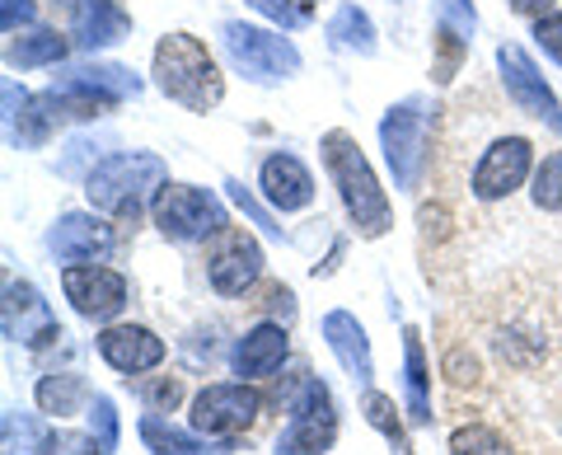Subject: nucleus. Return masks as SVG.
Listing matches in <instances>:
<instances>
[{
    "label": "nucleus",
    "mask_w": 562,
    "mask_h": 455,
    "mask_svg": "<svg viewBox=\"0 0 562 455\" xmlns=\"http://www.w3.org/2000/svg\"><path fill=\"white\" fill-rule=\"evenodd\" d=\"M319 151H324L328 179H333V188H338V198H342V207H347L351 225H357V235H361V240H380V235L394 225V207H390V198H384V188H380V179H375L371 160L361 155L357 136L328 132L324 142H319Z\"/></svg>",
    "instance_id": "1"
},
{
    "label": "nucleus",
    "mask_w": 562,
    "mask_h": 455,
    "mask_svg": "<svg viewBox=\"0 0 562 455\" xmlns=\"http://www.w3.org/2000/svg\"><path fill=\"white\" fill-rule=\"evenodd\" d=\"M155 85L173 103H183L188 113H211L225 99L221 66L206 52V43L192 38V33H165L155 43Z\"/></svg>",
    "instance_id": "2"
},
{
    "label": "nucleus",
    "mask_w": 562,
    "mask_h": 455,
    "mask_svg": "<svg viewBox=\"0 0 562 455\" xmlns=\"http://www.w3.org/2000/svg\"><path fill=\"white\" fill-rule=\"evenodd\" d=\"M165 179H169V165L160 160V155L122 151L85 179V198H90V207H99V212H109V217H140L146 202L165 192Z\"/></svg>",
    "instance_id": "3"
},
{
    "label": "nucleus",
    "mask_w": 562,
    "mask_h": 455,
    "mask_svg": "<svg viewBox=\"0 0 562 455\" xmlns=\"http://www.w3.org/2000/svg\"><path fill=\"white\" fill-rule=\"evenodd\" d=\"M431 113L436 109L427 95H408L380 122V146H384V160H390L398 188H417V179H422L427 142H431Z\"/></svg>",
    "instance_id": "4"
},
{
    "label": "nucleus",
    "mask_w": 562,
    "mask_h": 455,
    "mask_svg": "<svg viewBox=\"0 0 562 455\" xmlns=\"http://www.w3.org/2000/svg\"><path fill=\"white\" fill-rule=\"evenodd\" d=\"M155 225L173 244H202L211 235L231 231V217H225V202L216 192L192 188V184H169L155 198Z\"/></svg>",
    "instance_id": "5"
},
{
    "label": "nucleus",
    "mask_w": 562,
    "mask_h": 455,
    "mask_svg": "<svg viewBox=\"0 0 562 455\" xmlns=\"http://www.w3.org/2000/svg\"><path fill=\"white\" fill-rule=\"evenodd\" d=\"M221 43H225V57L239 76H249L258 85H277L301 71V52L291 47V38H281L272 29H258V24H225L221 29Z\"/></svg>",
    "instance_id": "6"
},
{
    "label": "nucleus",
    "mask_w": 562,
    "mask_h": 455,
    "mask_svg": "<svg viewBox=\"0 0 562 455\" xmlns=\"http://www.w3.org/2000/svg\"><path fill=\"white\" fill-rule=\"evenodd\" d=\"M338 436V404H333V390L319 376L301 380V395L291 404L286 428L277 436V455H324Z\"/></svg>",
    "instance_id": "7"
},
{
    "label": "nucleus",
    "mask_w": 562,
    "mask_h": 455,
    "mask_svg": "<svg viewBox=\"0 0 562 455\" xmlns=\"http://www.w3.org/2000/svg\"><path fill=\"white\" fill-rule=\"evenodd\" d=\"M497 66H502V85H506V95H512L516 109L539 118L549 132H562V103H558V95L549 90V85H543L539 66L530 62V52L516 47V43H502Z\"/></svg>",
    "instance_id": "8"
},
{
    "label": "nucleus",
    "mask_w": 562,
    "mask_h": 455,
    "mask_svg": "<svg viewBox=\"0 0 562 455\" xmlns=\"http://www.w3.org/2000/svg\"><path fill=\"white\" fill-rule=\"evenodd\" d=\"M535 169V146L525 136H502L483 151L479 169H473V198L479 202H502L530 179Z\"/></svg>",
    "instance_id": "9"
},
{
    "label": "nucleus",
    "mask_w": 562,
    "mask_h": 455,
    "mask_svg": "<svg viewBox=\"0 0 562 455\" xmlns=\"http://www.w3.org/2000/svg\"><path fill=\"white\" fill-rule=\"evenodd\" d=\"M258 413H262V399L249 385H206L192 399V428L206 436H235L244 428H254Z\"/></svg>",
    "instance_id": "10"
},
{
    "label": "nucleus",
    "mask_w": 562,
    "mask_h": 455,
    "mask_svg": "<svg viewBox=\"0 0 562 455\" xmlns=\"http://www.w3.org/2000/svg\"><path fill=\"white\" fill-rule=\"evenodd\" d=\"M61 291L85 320H113V314H122V306H127L122 273L99 268V264H70L61 273Z\"/></svg>",
    "instance_id": "11"
},
{
    "label": "nucleus",
    "mask_w": 562,
    "mask_h": 455,
    "mask_svg": "<svg viewBox=\"0 0 562 455\" xmlns=\"http://www.w3.org/2000/svg\"><path fill=\"white\" fill-rule=\"evenodd\" d=\"M206 277L221 296H244L262 277V249L254 235L244 231H221V244L206 258Z\"/></svg>",
    "instance_id": "12"
},
{
    "label": "nucleus",
    "mask_w": 562,
    "mask_h": 455,
    "mask_svg": "<svg viewBox=\"0 0 562 455\" xmlns=\"http://www.w3.org/2000/svg\"><path fill=\"white\" fill-rule=\"evenodd\" d=\"M5 339L24 343V347H47V343L66 339L61 324H57V314L47 310L43 291L33 282H10L5 287Z\"/></svg>",
    "instance_id": "13"
},
{
    "label": "nucleus",
    "mask_w": 562,
    "mask_h": 455,
    "mask_svg": "<svg viewBox=\"0 0 562 455\" xmlns=\"http://www.w3.org/2000/svg\"><path fill=\"white\" fill-rule=\"evenodd\" d=\"M99 357L122 376H140L165 362V339H155L140 324H109L99 334Z\"/></svg>",
    "instance_id": "14"
},
{
    "label": "nucleus",
    "mask_w": 562,
    "mask_h": 455,
    "mask_svg": "<svg viewBox=\"0 0 562 455\" xmlns=\"http://www.w3.org/2000/svg\"><path fill=\"white\" fill-rule=\"evenodd\" d=\"M47 249L61 264H99L113 249V231L90 212H66L57 225L47 231Z\"/></svg>",
    "instance_id": "15"
},
{
    "label": "nucleus",
    "mask_w": 562,
    "mask_h": 455,
    "mask_svg": "<svg viewBox=\"0 0 562 455\" xmlns=\"http://www.w3.org/2000/svg\"><path fill=\"white\" fill-rule=\"evenodd\" d=\"M132 33V14L122 10V0H70V38L85 52L113 47Z\"/></svg>",
    "instance_id": "16"
},
{
    "label": "nucleus",
    "mask_w": 562,
    "mask_h": 455,
    "mask_svg": "<svg viewBox=\"0 0 562 455\" xmlns=\"http://www.w3.org/2000/svg\"><path fill=\"white\" fill-rule=\"evenodd\" d=\"M324 343H328V353L342 362V371L357 380V385H366V390H371L375 362H371V339H366V329L357 324V314L328 310V314H324Z\"/></svg>",
    "instance_id": "17"
},
{
    "label": "nucleus",
    "mask_w": 562,
    "mask_h": 455,
    "mask_svg": "<svg viewBox=\"0 0 562 455\" xmlns=\"http://www.w3.org/2000/svg\"><path fill=\"white\" fill-rule=\"evenodd\" d=\"M258 188H262V198H268L277 212H305V207L314 202V179H310V169L295 160V155H281V151L262 160Z\"/></svg>",
    "instance_id": "18"
},
{
    "label": "nucleus",
    "mask_w": 562,
    "mask_h": 455,
    "mask_svg": "<svg viewBox=\"0 0 562 455\" xmlns=\"http://www.w3.org/2000/svg\"><path fill=\"white\" fill-rule=\"evenodd\" d=\"M291 353V339H286V329L281 324H258L249 329L239 343H235V376L239 380H262V376H272L281 362H286Z\"/></svg>",
    "instance_id": "19"
},
{
    "label": "nucleus",
    "mask_w": 562,
    "mask_h": 455,
    "mask_svg": "<svg viewBox=\"0 0 562 455\" xmlns=\"http://www.w3.org/2000/svg\"><path fill=\"white\" fill-rule=\"evenodd\" d=\"M140 442H146L155 455H231V436H192V432H179L165 418L146 413L140 418Z\"/></svg>",
    "instance_id": "20"
},
{
    "label": "nucleus",
    "mask_w": 562,
    "mask_h": 455,
    "mask_svg": "<svg viewBox=\"0 0 562 455\" xmlns=\"http://www.w3.org/2000/svg\"><path fill=\"white\" fill-rule=\"evenodd\" d=\"M61 80H66V85H80V90H94V95H103L109 103H117V99H136V95H140V76L127 71V66H117V62L70 66Z\"/></svg>",
    "instance_id": "21"
},
{
    "label": "nucleus",
    "mask_w": 562,
    "mask_h": 455,
    "mask_svg": "<svg viewBox=\"0 0 562 455\" xmlns=\"http://www.w3.org/2000/svg\"><path fill=\"white\" fill-rule=\"evenodd\" d=\"M66 33L57 29H33V33H20V38L5 43V66H20V71H33V66H57L66 62Z\"/></svg>",
    "instance_id": "22"
},
{
    "label": "nucleus",
    "mask_w": 562,
    "mask_h": 455,
    "mask_svg": "<svg viewBox=\"0 0 562 455\" xmlns=\"http://www.w3.org/2000/svg\"><path fill=\"white\" fill-rule=\"evenodd\" d=\"M403 366H408V418L413 423H431V371L417 329H403Z\"/></svg>",
    "instance_id": "23"
},
{
    "label": "nucleus",
    "mask_w": 562,
    "mask_h": 455,
    "mask_svg": "<svg viewBox=\"0 0 562 455\" xmlns=\"http://www.w3.org/2000/svg\"><path fill=\"white\" fill-rule=\"evenodd\" d=\"M38 409L43 413H57V418H70V413H80L85 404H90V385H85L80 376H43L38 380Z\"/></svg>",
    "instance_id": "24"
},
{
    "label": "nucleus",
    "mask_w": 562,
    "mask_h": 455,
    "mask_svg": "<svg viewBox=\"0 0 562 455\" xmlns=\"http://www.w3.org/2000/svg\"><path fill=\"white\" fill-rule=\"evenodd\" d=\"M328 38L338 47H351V52H361V57H371L375 52V24L361 5H338V14L328 20Z\"/></svg>",
    "instance_id": "25"
},
{
    "label": "nucleus",
    "mask_w": 562,
    "mask_h": 455,
    "mask_svg": "<svg viewBox=\"0 0 562 455\" xmlns=\"http://www.w3.org/2000/svg\"><path fill=\"white\" fill-rule=\"evenodd\" d=\"M361 409H366V423H371V428L384 436V442L394 446V455H413V442H408V432H403V423H398V409H394V399H390V395L366 390Z\"/></svg>",
    "instance_id": "26"
},
{
    "label": "nucleus",
    "mask_w": 562,
    "mask_h": 455,
    "mask_svg": "<svg viewBox=\"0 0 562 455\" xmlns=\"http://www.w3.org/2000/svg\"><path fill=\"white\" fill-rule=\"evenodd\" d=\"M47 442V428L29 413H5V455H38Z\"/></svg>",
    "instance_id": "27"
},
{
    "label": "nucleus",
    "mask_w": 562,
    "mask_h": 455,
    "mask_svg": "<svg viewBox=\"0 0 562 455\" xmlns=\"http://www.w3.org/2000/svg\"><path fill=\"white\" fill-rule=\"evenodd\" d=\"M450 455H516L512 446H506V436H497L492 428L483 423H469L450 436Z\"/></svg>",
    "instance_id": "28"
},
{
    "label": "nucleus",
    "mask_w": 562,
    "mask_h": 455,
    "mask_svg": "<svg viewBox=\"0 0 562 455\" xmlns=\"http://www.w3.org/2000/svg\"><path fill=\"white\" fill-rule=\"evenodd\" d=\"M535 207H543V212H562V151H553L549 160L535 169Z\"/></svg>",
    "instance_id": "29"
},
{
    "label": "nucleus",
    "mask_w": 562,
    "mask_h": 455,
    "mask_svg": "<svg viewBox=\"0 0 562 455\" xmlns=\"http://www.w3.org/2000/svg\"><path fill=\"white\" fill-rule=\"evenodd\" d=\"M436 24L460 33L469 43L473 38V24H479V14H473V0H436Z\"/></svg>",
    "instance_id": "30"
},
{
    "label": "nucleus",
    "mask_w": 562,
    "mask_h": 455,
    "mask_svg": "<svg viewBox=\"0 0 562 455\" xmlns=\"http://www.w3.org/2000/svg\"><path fill=\"white\" fill-rule=\"evenodd\" d=\"M90 423H94V436H99V451L113 455L117 451V413H113V399H103V395L90 399Z\"/></svg>",
    "instance_id": "31"
},
{
    "label": "nucleus",
    "mask_w": 562,
    "mask_h": 455,
    "mask_svg": "<svg viewBox=\"0 0 562 455\" xmlns=\"http://www.w3.org/2000/svg\"><path fill=\"white\" fill-rule=\"evenodd\" d=\"M38 455H103L99 451V436H85V432H47V442Z\"/></svg>",
    "instance_id": "32"
},
{
    "label": "nucleus",
    "mask_w": 562,
    "mask_h": 455,
    "mask_svg": "<svg viewBox=\"0 0 562 455\" xmlns=\"http://www.w3.org/2000/svg\"><path fill=\"white\" fill-rule=\"evenodd\" d=\"M225 192H231V202H235L239 212L249 217L254 225H262V231H268L272 240H281V225H277V221H272V217H268V212H262V207L254 202V192H249V188H244V184H235V179H231V184H225Z\"/></svg>",
    "instance_id": "33"
},
{
    "label": "nucleus",
    "mask_w": 562,
    "mask_h": 455,
    "mask_svg": "<svg viewBox=\"0 0 562 455\" xmlns=\"http://www.w3.org/2000/svg\"><path fill=\"white\" fill-rule=\"evenodd\" d=\"M535 43L562 66V14H543V20H535Z\"/></svg>",
    "instance_id": "34"
},
{
    "label": "nucleus",
    "mask_w": 562,
    "mask_h": 455,
    "mask_svg": "<svg viewBox=\"0 0 562 455\" xmlns=\"http://www.w3.org/2000/svg\"><path fill=\"white\" fill-rule=\"evenodd\" d=\"M179 399H183V380H155L150 385V390H146V404H150V413H169L173 404H179Z\"/></svg>",
    "instance_id": "35"
},
{
    "label": "nucleus",
    "mask_w": 562,
    "mask_h": 455,
    "mask_svg": "<svg viewBox=\"0 0 562 455\" xmlns=\"http://www.w3.org/2000/svg\"><path fill=\"white\" fill-rule=\"evenodd\" d=\"M33 14H38V5L33 0H0V24H5V33L14 38L24 24H33Z\"/></svg>",
    "instance_id": "36"
},
{
    "label": "nucleus",
    "mask_w": 562,
    "mask_h": 455,
    "mask_svg": "<svg viewBox=\"0 0 562 455\" xmlns=\"http://www.w3.org/2000/svg\"><path fill=\"white\" fill-rule=\"evenodd\" d=\"M249 5H254L258 14H268V20H277L281 29H295V24H305V14L295 10V5H286V0H249Z\"/></svg>",
    "instance_id": "37"
},
{
    "label": "nucleus",
    "mask_w": 562,
    "mask_h": 455,
    "mask_svg": "<svg viewBox=\"0 0 562 455\" xmlns=\"http://www.w3.org/2000/svg\"><path fill=\"white\" fill-rule=\"evenodd\" d=\"M553 0H512L516 14H530V20H543V10H549Z\"/></svg>",
    "instance_id": "38"
},
{
    "label": "nucleus",
    "mask_w": 562,
    "mask_h": 455,
    "mask_svg": "<svg viewBox=\"0 0 562 455\" xmlns=\"http://www.w3.org/2000/svg\"><path fill=\"white\" fill-rule=\"evenodd\" d=\"M286 5H295L301 14H310V5H314V0H286Z\"/></svg>",
    "instance_id": "39"
}]
</instances>
